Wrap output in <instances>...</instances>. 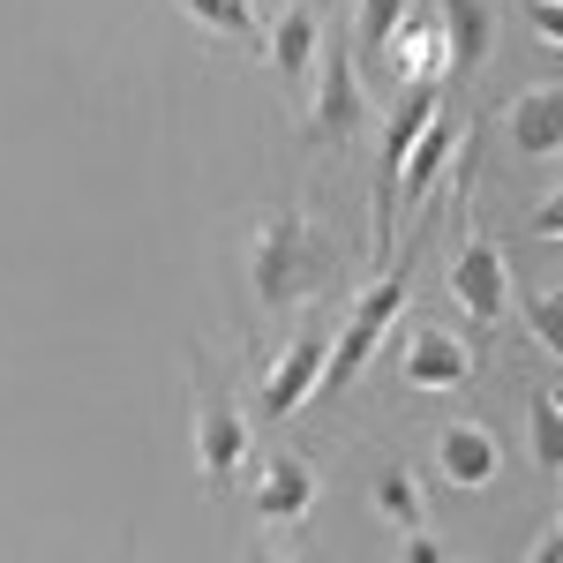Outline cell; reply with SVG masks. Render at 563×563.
Masks as SVG:
<instances>
[{
    "instance_id": "1",
    "label": "cell",
    "mask_w": 563,
    "mask_h": 563,
    "mask_svg": "<svg viewBox=\"0 0 563 563\" xmlns=\"http://www.w3.org/2000/svg\"><path fill=\"white\" fill-rule=\"evenodd\" d=\"M331 241H323V225L301 211V203H286V211H271L256 225V241H249V278H256V301L271 316H286V308L316 301L323 286H331Z\"/></svg>"
},
{
    "instance_id": "2",
    "label": "cell",
    "mask_w": 563,
    "mask_h": 563,
    "mask_svg": "<svg viewBox=\"0 0 563 563\" xmlns=\"http://www.w3.org/2000/svg\"><path fill=\"white\" fill-rule=\"evenodd\" d=\"M406 316V263H384L376 271V286L353 301V316L339 323V339H331V361H323V376H316V398H339V390L368 368V353L384 346V331Z\"/></svg>"
},
{
    "instance_id": "3",
    "label": "cell",
    "mask_w": 563,
    "mask_h": 563,
    "mask_svg": "<svg viewBox=\"0 0 563 563\" xmlns=\"http://www.w3.org/2000/svg\"><path fill=\"white\" fill-rule=\"evenodd\" d=\"M353 129H361V76H353V38H339L316 60V106H308L301 135L308 143H346Z\"/></svg>"
},
{
    "instance_id": "4",
    "label": "cell",
    "mask_w": 563,
    "mask_h": 563,
    "mask_svg": "<svg viewBox=\"0 0 563 563\" xmlns=\"http://www.w3.org/2000/svg\"><path fill=\"white\" fill-rule=\"evenodd\" d=\"M451 301L466 308V323H504V308H511V278H504V256H496V241H466L459 263H451Z\"/></svg>"
},
{
    "instance_id": "5",
    "label": "cell",
    "mask_w": 563,
    "mask_h": 563,
    "mask_svg": "<svg viewBox=\"0 0 563 563\" xmlns=\"http://www.w3.org/2000/svg\"><path fill=\"white\" fill-rule=\"evenodd\" d=\"M406 384L413 390H466L474 384V346L466 339H451L443 323H413V339H406Z\"/></svg>"
},
{
    "instance_id": "6",
    "label": "cell",
    "mask_w": 563,
    "mask_h": 563,
    "mask_svg": "<svg viewBox=\"0 0 563 563\" xmlns=\"http://www.w3.org/2000/svg\"><path fill=\"white\" fill-rule=\"evenodd\" d=\"M323 361H331V331H301L294 346L271 361V376H263V413L286 421L294 406H308V398H316V376H323Z\"/></svg>"
},
{
    "instance_id": "7",
    "label": "cell",
    "mask_w": 563,
    "mask_h": 563,
    "mask_svg": "<svg viewBox=\"0 0 563 563\" xmlns=\"http://www.w3.org/2000/svg\"><path fill=\"white\" fill-rule=\"evenodd\" d=\"M196 459H203V481H211V488H225V481L241 474V459H249V421H241L211 384L196 398Z\"/></svg>"
},
{
    "instance_id": "8",
    "label": "cell",
    "mask_w": 563,
    "mask_h": 563,
    "mask_svg": "<svg viewBox=\"0 0 563 563\" xmlns=\"http://www.w3.org/2000/svg\"><path fill=\"white\" fill-rule=\"evenodd\" d=\"M384 60L406 76V84H443V76H451V68H443V23H435V0H413V8L398 15Z\"/></svg>"
},
{
    "instance_id": "9",
    "label": "cell",
    "mask_w": 563,
    "mask_h": 563,
    "mask_svg": "<svg viewBox=\"0 0 563 563\" xmlns=\"http://www.w3.org/2000/svg\"><path fill=\"white\" fill-rule=\"evenodd\" d=\"M435 474L451 481V488H488V481L504 474V451H496V435L481 429V421H451V429L435 435Z\"/></svg>"
},
{
    "instance_id": "10",
    "label": "cell",
    "mask_w": 563,
    "mask_h": 563,
    "mask_svg": "<svg viewBox=\"0 0 563 563\" xmlns=\"http://www.w3.org/2000/svg\"><path fill=\"white\" fill-rule=\"evenodd\" d=\"M308 504H316V466H308L301 451H278V459L256 474V511L271 526H301Z\"/></svg>"
},
{
    "instance_id": "11",
    "label": "cell",
    "mask_w": 563,
    "mask_h": 563,
    "mask_svg": "<svg viewBox=\"0 0 563 563\" xmlns=\"http://www.w3.org/2000/svg\"><path fill=\"white\" fill-rule=\"evenodd\" d=\"M435 23H443V68L451 76H466V68L488 60V45H496L488 0H435Z\"/></svg>"
},
{
    "instance_id": "12",
    "label": "cell",
    "mask_w": 563,
    "mask_h": 563,
    "mask_svg": "<svg viewBox=\"0 0 563 563\" xmlns=\"http://www.w3.org/2000/svg\"><path fill=\"white\" fill-rule=\"evenodd\" d=\"M504 129H511V143H519L526 158H556L563 151V84L519 90L511 113H504Z\"/></svg>"
},
{
    "instance_id": "13",
    "label": "cell",
    "mask_w": 563,
    "mask_h": 563,
    "mask_svg": "<svg viewBox=\"0 0 563 563\" xmlns=\"http://www.w3.org/2000/svg\"><path fill=\"white\" fill-rule=\"evenodd\" d=\"M316 60H323V23H316V8H286V15L271 23V68H278V84L308 90L316 84Z\"/></svg>"
},
{
    "instance_id": "14",
    "label": "cell",
    "mask_w": 563,
    "mask_h": 563,
    "mask_svg": "<svg viewBox=\"0 0 563 563\" xmlns=\"http://www.w3.org/2000/svg\"><path fill=\"white\" fill-rule=\"evenodd\" d=\"M451 166H459V121H443V113H435L429 129H421V143L406 151V174H398V211H406V203H429L435 180L451 174Z\"/></svg>"
},
{
    "instance_id": "15",
    "label": "cell",
    "mask_w": 563,
    "mask_h": 563,
    "mask_svg": "<svg viewBox=\"0 0 563 563\" xmlns=\"http://www.w3.org/2000/svg\"><path fill=\"white\" fill-rule=\"evenodd\" d=\"M406 8H413V0H361V8H353V53H361V60H384V45H390V31H398Z\"/></svg>"
},
{
    "instance_id": "16",
    "label": "cell",
    "mask_w": 563,
    "mask_h": 563,
    "mask_svg": "<svg viewBox=\"0 0 563 563\" xmlns=\"http://www.w3.org/2000/svg\"><path fill=\"white\" fill-rule=\"evenodd\" d=\"M526 435H533V459L563 466V390H533L526 398Z\"/></svg>"
},
{
    "instance_id": "17",
    "label": "cell",
    "mask_w": 563,
    "mask_h": 563,
    "mask_svg": "<svg viewBox=\"0 0 563 563\" xmlns=\"http://www.w3.org/2000/svg\"><path fill=\"white\" fill-rule=\"evenodd\" d=\"M376 511H384L390 526H421V481L406 474V466H390V474H376Z\"/></svg>"
},
{
    "instance_id": "18",
    "label": "cell",
    "mask_w": 563,
    "mask_h": 563,
    "mask_svg": "<svg viewBox=\"0 0 563 563\" xmlns=\"http://www.w3.org/2000/svg\"><path fill=\"white\" fill-rule=\"evenodd\" d=\"M180 8H188L196 23H211L218 38H249V31H256V8H249V0H180Z\"/></svg>"
},
{
    "instance_id": "19",
    "label": "cell",
    "mask_w": 563,
    "mask_h": 563,
    "mask_svg": "<svg viewBox=\"0 0 563 563\" xmlns=\"http://www.w3.org/2000/svg\"><path fill=\"white\" fill-rule=\"evenodd\" d=\"M526 323H533V339L563 361V294H533V301H526Z\"/></svg>"
},
{
    "instance_id": "20",
    "label": "cell",
    "mask_w": 563,
    "mask_h": 563,
    "mask_svg": "<svg viewBox=\"0 0 563 563\" xmlns=\"http://www.w3.org/2000/svg\"><path fill=\"white\" fill-rule=\"evenodd\" d=\"M526 8H533V38L563 53V0H526Z\"/></svg>"
},
{
    "instance_id": "21",
    "label": "cell",
    "mask_w": 563,
    "mask_h": 563,
    "mask_svg": "<svg viewBox=\"0 0 563 563\" xmlns=\"http://www.w3.org/2000/svg\"><path fill=\"white\" fill-rule=\"evenodd\" d=\"M533 233H541V241H563V188L541 203V211H533Z\"/></svg>"
},
{
    "instance_id": "22",
    "label": "cell",
    "mask_w": 563,
    "mask_h": 563,
    "mask_svg": "<svg viewBox=\"0 0 563 563\" xmlns=\"http://www.w3.org/2000/svg\"><path fill=\"white\" fill-rule=\"evenodd\" d=\"M435 556H443V549H435L429 533H421V526H413V541H406V563H435Z\"/></svg>"
}]
</instances>
